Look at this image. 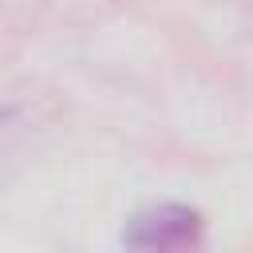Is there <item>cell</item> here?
Listing matches in <instances>:
<instances>
[{"mask_svg": "<svg viewBox=\"0 0 253 253\" xmlns=\"http://www.w3.org/2000/svg\"><path fill=\"white\" fill-rule=\"evenodd\" d=\"M119 241L126 253H206V217L186 202H158L134 210Z\"/></svg>", "mask_w": 253, "mask_h": 253, "instance_id": "1", "label": "cell"}]
</instances>
